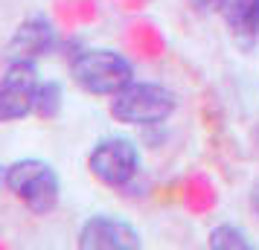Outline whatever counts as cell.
Masks as SVG:
<instances>
[{
	"label": "cell",
	"mask_w": 259,
	"mask_h": 250,
	"mask_svg": "<svg viewBox=\"0 0 259 250\" xmlns=\"http://www.w3.org/2000/svg\"><path fill=\"white\" fill-rule=\"evenodd\" d=\"M70 79L82 93L111 99L137 79V67L114 47H84L70 59Z\"/></svg>",
	"instance_id": "cell-1"
},
{
	"label": "cell",
	"mask_w": 259,
	"mask_h": 250,
	"mask_svg": "<svg viewBox=\"0 0 259 250\" xmlns=\"http://www.w3.org/2000/svg\"><path fill=\"white\" fill-rule=\"evenodd\" d=\"M178 111V96L160 82L134 79L117 96H111L108 114L125 128H160Z\"/></svg>",
	"instance_id": "cell-2"
},
{
	"label": "cell",
	"mask_w": 259,
	"mask_h": 250,
	"mask_svg": "<svg viewBox=\"0 0 259 250\" xmlns=\"http://www.w3.org/2000/svg\"><path fill=\"white\" fill-rule=\"evenodd\" d=\"M3 186L32 215L56 213L61 201V178L56 166L41 157H21L3 169Z\"/></svg>",
	"instance_id": "cell-3"
},
{
	"label": "cell",
	"mask_w": 259,
	"mask_h": 250,
	"mask_svg": "<svg viewBox=\"0 0 259 250\" xmlns=\"http://www.w3.org/2000/svg\"><path fill=\"white\" fill-rule=\"evenodd\" d=\"M84 166H88V172L102 186H108L114 192H122L137 180V175L143 169V157L131 137L114 134V137H102V140H96L91 145Z\"/></svg>",
	"instance_id": "cell-4"
},
{
	"label": "cell",
	"mask_w": 259,
	"mask_h": 250,
	"mask_svg": "<svg viewBox=\"0 0 259 250\" xmlns=\"http://www.w3.org/2000/svg\"><path fill=\"white\" fill-rule=\"evenodd\" d=\"M38 84H41L38 61H6L3 76H0V125L3 122H21V119L35 114Z\"/></svg>",
	"instance_id": "cell-5"
},
{
	"label": "cell",
	"mask_w": 259,
	"mask_h": 250,
	"mask_svg": "<svg viewBox=\"0 0 259 250\" xmlns=\"http://www.w3.org/2000/svg\"><path fill=\"white\" fill-rule=\"evenodd\" d=\"M76 247L79 250H140L143 236L140 230L125 218L96 213L82 221L79 233H76Z\"/></svg>",
	"instance_id": "cell-6"
},
{
	"label": "cell",
	"mask_w": 259,
	"mask_h": 250,
	"mask_svg": "<svg viewBox=\"0 0 259 250\" xmlns=\"http://www.w3.org/2000/svg\"><path fill=\"white\" fill-rule=\"evenodd\" d=\"M59 47V29L47 15H29L26 21L18 24L6 44V61L26 59V61H41Z\"/></svg>",
	"instance_id": "cell-7"
},
{
	"label": "cell",
	"mask_w": 259,
	"mask_h": 250,
	"mask_svg": "<svg viewBox=\"0 0 259 250\" xmlns=\"http://www.w3.org/2000/svg\"><path fill=\"white\" fill-rule=\"evenodd\" d=\"M212 12L222 18L227 35L242 49L259 41V0H212Z\"/></svg>",
	"instance_id": "cell-8"
},
{
	"label": "cell",
	"mask_w": 259,
	"mask_h": 250,
	"mask_svg": "<svg viewBox=\"0 0 259 250\" xmlns=\"http://www.w3.org/2000/svg\"><path fill=\"white\" fill-rule=\"evenodd\" d=\"M207 247L210 250H253V238L233 221H222L207 233Z\"/></svg>",
	"instance_id": "cell-9"
},
{
	"label": "cell",
	"mask_w": 259,
	"mask_h": 250,
	"mask_svg": "<svg viewBox=\"0 0 259 250\" xmlns=\"http://www.w3.org/2000/svg\"><path fill=\"white\" fill-rule=\"evenodd\" d=\"M64 111V87L59 79H41L35 93V117L50 122L59 119V114Z\"/></svg>",
	"instance_id": "cell-10"
},
{
	"label": "cell",
	"mask_w": 259,
	"mask_h": 250,
	"mask_svg": "<svg viewBox=\"0 0 259 250\" xmlns=\"http://www.w3.org/2000/svg\"><path fill=\"white\" fill-rule=\"evenodd\" d=\"M247 207H250V213H253V218L259 221V180L250 186V192H247Z\"/></svg>",
	"instance_id": "cell-11"
},
{
	"label": "cell",
	"mask_w": 259,
	"mask_h": 250,
	"mask_svg": "<svg viewBox=\"0 0 259 250\" xmlns=\"http://www.w3.org/2000/svg\"><path fill=\"white\" fill-rule=\"evenodd\" d=\"M189 6H195V9H212V0H189Z\"/></svg>",
	"instance_id": "cell-12"
}]
</instances>
